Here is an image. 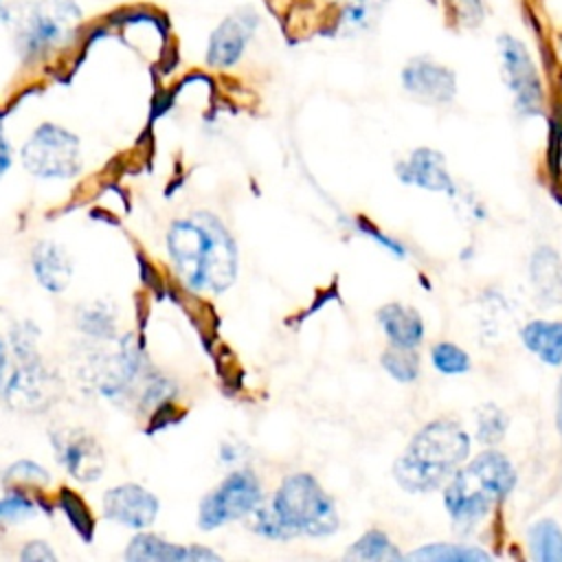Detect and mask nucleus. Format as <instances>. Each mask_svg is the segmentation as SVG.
Instances as JSON below:
<instances>
[{
	"instance_id": "18",
	"label": "nucleus",
	"mask_w": 562,
	"mask_h": 562,
	"mask_svg": "<svg viewBox=\"0 0 562 562\" xmlns=\"http://www.w3.org/2000/svg\"><path fill=\"white\" fill-rule=\"evenodd\" d=\"M520 338L542 362L562 364V321H531L520 329Z\"/></svg>"
},
{
	"instance_id": "27",
	"label": "nucleus",
	"mask_w": 562,
	"mask_h": 562,
	"mask_svg": "<svg viewBox=\"0 0 562 562\" xmlns=\"http://www.w3.org/2000/svg\"><path fill=\"white\" fill-rule=\"evenodd\" d=\"M507 428V417L494 406V404H485L479 411V439L483 443H496L501 441V437L505 435Z\"/></svg>"
},
{
	"instance_id": "28",
	"label": "nucleus",
	"mask_w": 562,
	"mask_h": 562,
	"mask_svg": "<svg viewBox=\"0 0 562 562\" xmlns=\"http://www.w3.org/2000/svg\"><path fill=\"white\" fill-rule=\"evenodd\" d=\"M448 9L452 11L454 20L468 29H474L485 18V2L483 0H446Z\"/></svg>"
},
{
	"instance_id": "4",
	"label": "nucleus",
	"mask_w": 562,
	"mask_h": 562,
	"mask_svg": "<svg viewBox=\"0 0 562 562\" xmlns=\"http://www.w3.org/2000/svg\"><path fill=\"white\" fill-rule=\"evenodd\" d=\"M270 512L283 538L299 533L329 536L338 529L334 501L323 492L314 476L303 472L292 474L281 483Z\"/></svg>"
},
{
	"instance_id": "25",
	"label": "nucleus",
	"mask_w": 562,
	"mask_h": 562,
	"mask_svg": "<svg viewBox=\"0 0 562 562\" xmlns=\"http://www.w3.org/2000/svg\"><path fill=\"white\" fill-rule=\"evenodd\" d=\"M432 364L437 371L446 373V375H457V373H465L470 369V358L468 353L452 345V342H439L432 347L430 351Z\"/></svg>"
},
{
	"instance_id": "5",
	"label": "nucleus",
	"mask_w": 562,
	"mask_h": 562,
	"mask_svg": "<svg viewBox=\"0 0 562 562\" xmlns=\"http://www.w3.org/2000/svg\"><path fill=\"white\" fill-rule=\"evenodd\" d=\"M79 9L72 0H31L15 22V48L24 59H40L59 48L75 29Z\"/></svg>"
},
{
	"instance_id": "10",
	"label": "nucleus",
	"mask_w": 562,
	"mask_h": 562,
	"mask_svg": "<svg viewBox=\"0 0 562 562\" xmlns=\"http://www.w3.org/2000/svg\"><path fill=\"white\" fill-rule=\"evenodd\" d=\"M57 461L79 481H94L101 476L105 459L99 441L79 428H64L53 432Z\"/></svg>"
},
{
	"instance_id": "9",
	"label": "nucleus",
	"mask_w": 562,
	"mask_h": 562,
	"mask_svg": "<svg viewBox=\"0 0 562 562\" xmlns=\"http://www.w3.org/2000/svg\"><path fill=\"white\" fill-rule=\"evenodd\" d=\"M259 15L252 9H237L228 13L211 33L206 46V61L213 68L235 66L257 33Z\"/></svg>"
},
{
	"instance_id": "12",
	"label": "nucleus",
	"mask_w": 562,
	"mask_h": 562,
	"mask_svg": "<svg viewBox=\"0 0 562 562\" xmlns=\"http://www.w3.org/2000/svg\"><path fill=\"white\" fill-rule=\"evenodd\" d=\"M103 512L110 520L130 527V529H145L154 522L158 514V501L151 492L140 485L125 483L112 487L103 498Z\"/></svg>"
},
{
	"instance_id": "32",
	"label": "nucleus",
	"mask_w": 562,
	"mask_h": 562,
	"mask_svg": "<svg viewBox=\"0 0 562 562\" xmlns=\"http://www.w3.org/2000/svg\"><path fill=\"white\" fill-rule=\"evenodd\" d=\"M9 369V356H7V347H4V340L0 338V389H2V384H4V380H7V371Z\"/></svg>"
},
{
	"instance_id": "29",
	"label": "nucleus",
	"mask_w": 562,
	"mask_h": 562,
	"mask_svg": "<svg viewBox=\"0 0 562 562\" xmlns=\"http://www.w3.org/2000/svg\"><path fill=\"white\" fill-rule=\"evenodd\" d=\"M7 479L15 481V483H48V472L44 468H40L33 461H18L7 470Z\"/></svg>"
},
{
	"instance_id": "3",
	"label": "nucleus",
	"mask_w": 562,
	"mask_h": 562,
	"mask_svg": "<svg viewBox=\"0 0 562 562\" xmlns=\"http://www.w3.org/2000/svg\"><path fill=\"white\" fill-rule=\"evenodd\" d=\"M514 465L496 450L481 452L459 468L443 492V503L454 527L468 529L479 525L514 490Z\"/></svg>"
},
{
	"instance_id": "15",
	"label": "nucleus",
	"mask_w": 562,
	"mask_h": 562,
	"mask_svg": "<svg viewBox=\"0 0 562 562\" xmlns=\"http://www.w3.org/2000/svg\"><path fill=\"white\" fill-rule=\"evenodd\" d=\"M31 261H33V272L42 288L50 292H61L68 288L72 277V263L68 252L59 244L40 241L33 248Z\"/></svg>"
},
{
	"instance_id": "33",
	"label": "nucleus",
	"mask_w": 562,
	"mask_h": 562,
	"mask_svg": "<svg viewBox=\"0 0 562 562\" xmlns=\"http://www.w3.org/2000/svg\"><path fill=\"white\" fill-rule=\"evenodd\" d=\"M555 422H558V430L562 435V380H560V389H558V411H555Z\"/></svg>"
},
{
	"instance_id": "17",
	"label": "nucleus",
	"mask_w": 562,
	"mask_h": 562,
	"mask_svg": "<svg viewBox=\"0 0 562 562\" xmlns=\"http://www.w3.org/2000/svg\"><path fill=\"white\" fill-rule=\"evenodd\" d=\"M531 283L540 305H558L562 301V261L549 246H540L529 266Z\"/></svg>"
},
{
	"instance_id": "6",
	"label": "nucleus",
	"mask_w": 562,
	"mask_h": 562,
	"mask_svg": "<svg viewBox=\"0 0 562 562\" xmlns=\"http://www.w3.org/2000/svg\"><path fill=\"white\" fill-rule=\"evenodd\" d=\"M22 165L37 178H72L81 169L79 138L55 125L42 123L22 147Z\"/></svg>"
},
{
	"instance_id": "21",
	"label": "nucleus",
	"mask_w": 562,
	"mask_h": 562,
	"mask_svg": "<svg viewBox=\"0 0 562 562\" xmlns=\"http://www.w3.org/2000/svg\"><path fill=\"white\" fill-rule=\"evenodd\" d=\"M408 560H430V562H487L490 553H485L479 547L468 544H448V542H435L426 544L413 553L406 555Z\"/></svg>"
},
{
	"instance_id": "22",
	"label": "nucleus",
	"mask_w": 562,
	"mask_h": 562,
	"mask_svg": "<svg viewBox=\"0 0 562 562\" xmlns=\"http://www.w3.org/2000/svg\"><path fill=\"white\" fill-rule=\"evenodd\" d=\"M77 327L97 340H110L114 338L116 321L114 314L101 305V303H88L81 310H77Z\"/></svg>"
},
{
	"instance_id": "23",
	"label": "nucleus",
	"mask_w": 562,
	"mask_h": 562,
	"mask_svg": "<svg viewBox=\"0 0 562 562\" xmlns=\"http://www.w3.org/2000/svg\"><path fill=\"white\" fill-rule=\"evenodd\" d=\"M347 558L353 560H402L395 544L389 540L386 533L371 529L367 531L349 551Z\"/></svg>"
},
{
	"instance_id": "16",
	"label": "nucleus",
	"mask_w": 562,
	"mask_h": 562,
	"mask_svg": "<svg viewBox=\"0 0 562 562\" xmlns=\"http://www.w3.org/2000/svg\"><path fill=\"white\" fill-rule=\"evenodd\" d=\"M378 321L393 347L415 349L424 338V321L408 305L389 303L378 312Z\"/></svg>"
},
{
	"instance_id": "8",
	"label": "nucleus",
	"mask_w": 562,
	"mask_h": 562,
	"mask_svg": "<svg viewBox=\"0 0 562 562\" xmlns=\"http://www.w3.org/2000/svg\"><path fill=\"white\" fill-rule=\"evenodd\" d=\"M498 55L503 79L514 94V105L520 114H538L542 108V83L527 46L514 35L498 37Z\"/></svg>"
},
{
	"instance_id": "34",
	"label": "nucleus",
	"mask_w": 562,
	"mask_h": 562,
	"mask_svg": "<svg viewBox=\"0 0 562 562\" xmlns=\"http://www.w3.org/2000/svg\"><path fill=\"white\" fill-rule=\"evenodd\" d=\"M11 20V7L9 0H0V26Z\"/></svg>"
},
{
	"instance_id": "24",
	"label": "nucleus",
	"mask_w": 562,
	"mask_h": 562,
	"mask_svg": "<svg viewBox=\"0 0 562 562\" xmlns=\"http://www.w3.org/2000/svg\"><path fill=\"white\" fill-rule=\"evenodd\" d=\"M382 367L400 382H411L419 373V360L413 349L406 347H391L382 356Z\"/></svg>"
},
{
	"instance_id": "1",
	"label": "nucleus",
	"mask_w": 562,
	"mask_h": 562,
	"mask_svg": "<svg viewBox=\"0 0 562 562\" xmlns=\"http://www.w3.org/2000/svg\"><path fill=\"white\" fill-rule=\"evenodd\" d=\"M169 257L191 290L222 292L237 274V246L211 213H193L171 224Z\"/></svg>"
},
{
	"instance_id": "7",
	"label": "nucleus",
	"mask_w": 562,
	"mask_h": 562,
	"mask_svg": "<svg viewBox=\"0 0 562 562\" xmlns=\"http://www.w3.org/2000/svg\"><path fill=\"white\" fill-rule=\"evenodd\" d=\"M261 501V485L252 472L239 470L228 474L200 503V527L215 529L231 520L244 518L257 509Z\"/></svg>"
},
{
	"instance_id": "26",
	"label": "nucleus",
	"mask_w": 562,
	"mask_h": 562,
	"mask_svg": "<svg viewBox=\"0 0 562 562\" xmlns=\"http://www.w3.org/2000/svg\"><path fill=\"white\" fill-rule=\"evenodd\" d=\"M33 514H35V505L26 494L13 490V492H7L4 496H0V522L2 525L22 522V520L31 518Z\"/></svg>"
},
{
	"instance_id": "13",
	"label": "nucleus",
	"mask_w": 562,
	"mask_h": 562,
	"mask_svg": "<svg viewBox=\"0 0 562 562\" xmlns=\"http://www.w3.org/2000/svg\"><path fill=\"white\" fill-rule=\"evenodd\" d=\"M397 173L404 182L454 195V184L446 171V160L435 149H415L411 158L397 167Z\"/></svg>"
},
{
	"instance_id": "19",
	"label": "nucleus",
	"mask_w": 562,
	"mask_h": 562,
	"mask_svg": "<svg viewBox=\"0 0 562 562\" xmlns=\"http://www.w3.org/2000/svg\"><path fill=\"white\" fill-rule=\"evenodd\" d=\"M389 0H340L338 4V31L345 35H358L380 20Z\"/></svg>"
},
{
	"instance_id": "2",
	"label": "nucleus",
	"mask_w": 562,
	"mask_h": 562,
	"mask_svg": "<svg viewBox=\"0 0 562 562\" xmlns=\"http://www.w3.org/2000/svg\"><path fill=\"white\" fill-rule=\"evenodd\" d=\"M468 452L470 437L463 426L452 419H435L415 432L411 443L397 457L393 476L402 490L426 494L448 483L465 461Z\"/></svg>"
},
{
	"instance_id": "14",
	"label": "nucleus",
	"mask_w": 562,
	"mask_h": 562,
	"mask_svg": "<svg viewBox=\"0 0 562 562\" xmlns=\"http://www.w3.org/2000/svg\"><path fill=\"white\" fill-rule=\"evenodd\" d=\"M127 560H149V562H202V560H220L213 551L200 549V547H180L173 542H167L154 533H140L136 536L127 551Z\"/></svg>"
},
{
	"instance_id": "11",
	"label": "nucleus",
	"mask_w": 562,
	"mask_h": 562,
	"mask_svg": "<svg viewBox=\"0 0 562 562\" xmlns=\"http://www.w3.org/2000/svg\"><path fill=\"white\" fill-rule=\"evenodd\" d=\"M402 86L413 97L426 103H448L457 94V77L454 72L426 57L411 59L402 68Z\"/></svg>"
},
{
	"instance_id": "30",
	"label": "nucleus",
	"mask_w": 562,
	"mask_h": 562,
	"mask_svg": "<svg viewBox=\"0 0 562 562\" xmlns=\"http://www.w3.org/2000/svg\"><path fill=\"white\" fill-rule=\"evenodd\" d=\"M20 558L22 560H55L57 555L50 551V547L46 542H29V544H24Z\"/></svg>"
},
{
	"instance_id": "20",
	"label": "nucleus",
	"mask_w": 562,
	"mask_h": 562,
	"mask_svg": "<svg viewBox=\"0 0 562 562\" xmlns=\"http://www.w3.org/2000/svg\"><path fill=\"white\" fill-rule=\"evenodd\" d=\"M529 549L538 562H562V529L553 520H538L529 529Z\"/></svg>"
},
{
	"instance_id": "31",
	"label": "nucleus",
	"mask_w": 562,
	"mask_h": 562,
	"mask_svg": "<svg viewBox=\"0 0 562 562\" xmlns=\"http://www.w3.org/2000/svg\"><path fill=\"white\" fill-rule=\"evenodd\" d=\"M11 167V147L9 140L4 138V132L0 127V178L4 176V171Z\"/></svg>"
}]
</instances>
